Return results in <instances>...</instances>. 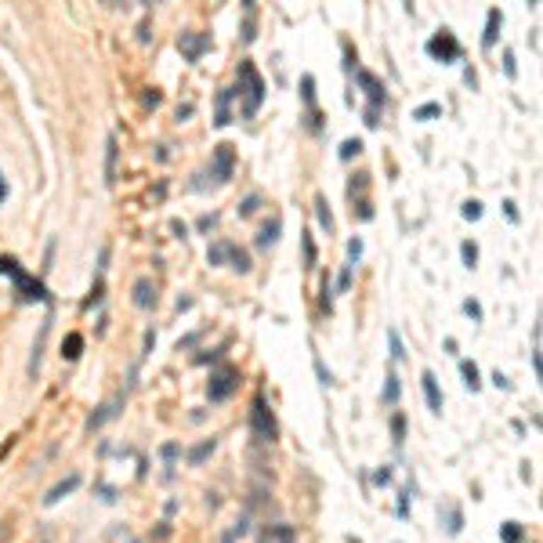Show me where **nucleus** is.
Instances as JSON below:
<instances>
[{"mask_svg":"<svg viewBox=\"0 0 543 543\" xmlns=\"http://www.w3.org/2000/svg\"><path fill=\"white\" fill-rule=\"evenodd\" d=\"M0 275H8L11 282H15V294H18V301H51V294H47V286L37 279V275H29V272H22V265L15 261V258H8V253H0Z\"/></svg>","mask_w":543,"mask_h":543,"instance_id":"f257e3e1","label":"nucleus"},{"mask_svg":"<svg viewBox=\"0 0 543 543\" xmlns=\"http://www.w3.org/2000/svg\"><path fill=\"white\" fill-rule=\"evenodd\" d=\"M250 435H253V442H261V445H272L279 438V424H275V413H272L265 391H258L253 402H250Z\"/></svg>","mask_w":543,"mask_h":543,"instance_id":"f03ea898","label":"nucleus"},{"mask_svg":"<svg viewBox=\"0 0 543 543\" xmlns=\"http://www.w3.org/2000/svg\"><path fill=\"white\" fill-rule=\"evenodd\" d=\"M239 80H243V91H246V105H243V116H258L261 102H265V80L261 73L253 69V62H239Z\"/></svg>","mask_w":543,"mask_h":543,"instance_id":"7ed1b4c3","label":"nucleus"},{"mask_svg":"<svg viewBox=\"0 0 543 543\" xmlns=\"http://www.w3.org/2000/svg\"><path fill=\"white\" fill-rule=\"evenodd\" d=\"M239 370L236 366H221V370H214L210 373V384H207V399L210 402H225V399H232L236 395V388H239Z\"/></svg>","mask_w":543,"mask_h":543,"instance_id":"20e7f679","label":"nucleus"},{"mask_svg":"<svg viewBox=\"0 0 543 543\" xmlns=\"http://www.w3.org/2000/svg\"><path fill=\"white\" fill-rule=\"evenodd\" d=\"M428 55L435 58V62H457L460 58V44H457V37L450 33V29H442V33H435L431 40H428Z\"/></svg>","mask_w":543,"mask_h":543,"instance_id":"39448f33","label":"nucleus"},{"mask_svg":"<svg viewBox=\"0 0 543 543\" xmlns=\"http://www.w3.org/2000/svg\"><path fill=\"white\" fill-rule=\"evenodd\" d=\"M232 171H236V149L225 142V145H217L214 156H210V174H214L217 185H225L232 178Z\"/></svg>","mask_w":543,"mask_h":543,"instance_id":"423d86ee","label":"nucleus"},{"mask_svg":"<svg viewBox=\"0 0 543 543\" xmlns=\"http://www.w3.org/2000/svg\"><path fill=\"white\" fill-rule=\"evenodd\" d=\"M178 51L185 55V62H200L203 51H210V37L207 33H181L178 37Z\"/></svg>","mask_w":543,"mask_h":543,"instance_id":"0eeeda50","label":"nucleus"},{"mask_svg":"<svg viewBox=\"0 0 543 543\" xmlns=\"http://www.w3.org/2000/svg\"><path fill=\"white\" fill-rule=\"evenodd\" d=\"M123 402H127V395H116V399H109V402H102L98 409L87 417V431H98L102 424H109L113 417H120V409H123Z\"/></svg>","mask_w":543,"mask_h":543,"instance_id":"6e6552de","label":"nucleus"},{"mask_svg":"<svg viewBox=\"0 0 543 543\" xmlns=\"http://www.w3.org/2000/svg\"><path fill=\"white\" fill-rule=\"evenodd\" d=\"M359 84H362V91H366V98H370V109L373 113H380V105L388 102V91H384V84H380L370 69H359Z\"/></svg>","mask_w":543,"mask_h":543,"instance_id":"1a4fd4ad","label":"nucleus"},{"mask_svg":"<svg viewBox=\"0 0 543 543\" xmlns=\"http://www.w3.org/2000/svg\"><path fill=\"white\" fill-rule=\"evenodd\" d=\"M261 543H297V529L286 525V522L265 525V529H261Z\"/></svg>","mask_w":543,"mask_h":543,"instance_id":"9d476101","label":"nucleus"},{"mask_svg":"<svg viewBox=\"0 0 543 543\" xmlns=\"http://www.w3.org/2000/svg\"><path fill=\"white\" fill-rule=\"evenodd\" d=\"M80 482H84V478H80L76 471H73V474H66V478H62L58 486H51V489H47V496H44V507H55V503H58L62 496H69V493H73V489H76Z\"/></svg>","mask_w":543,"mask_h":543,"instance_id":"9b49d317","label":"nucleus"},{"mask_svg":"<svg viewBox=\"0 0 543 543\" xmlns=\"http://www.w3.org/2000/svg\"><path fill=\"white\" fill-rule=\"evenodd\" d=\"M421 384H424V399H428V409L431 413H442V391H438V377L431 370L421 373Z\"/></svg>","mask_w":543,"mask_h":543,"instance_id":"f8f14e48","label":"nucleus"},{"mask_svg":"<svg viewBox=\"0 0 543 543\" xmlns=\"http://www.w3.org/2000/svg\"><path fill=\"white\" fill-rule=\"evenodd\" d=\"M47 333H51V315L44 319V326H40V337H37V344H33V355H29V377L37 380V373H40V359H44V344H47Z\"/></svg>","mask_w":543,"mask_h":543,"instance_id":"ddd939ff","label":"nucleus"},{"mask_svg":"<svg viewBox=\"0 0 543 543\" xmlns=\"http://www.w3.org/2000/svg\"><path fill=\"white\" fill-rule=\"evenodd\" d=\"M229 105H232V87H221L217 91V116H214L217 127H229L232 123V109Z\"/></svg>","mask_w":543,"mask_h":543,"instance_id":"4468645a","label":"nucleus"},{"mask_svg":"<svg viewBox=\"0 0 543 543\" xmlns=\"http://www.w3.org/2000/svg\"><path fill=\"white\" fill-rule=\"evenodd\" d=\"M500 25H503V15H500V8H489V15H486V33H482V47H486V51L496 44V33H500Z\"/></svg>","mask_w":543,"mask_h":543,"instance_id":"2eb2a0df","label":"nucleus"},{"mask_svg":"<svg viewBox=\"0 0 543 543\" xmlns=\"http://www.w3.org/2000/svg\"><path fill=\"white\" fill-rule=\"evenodd\" d=\"M138 308H152L156 304V286H152V279H138L135 282V297H131Z\"/></svg>","mask_w":543,"mask_h":543,"instance_id":"dca6fc26","label":"nucleus"},{"mask_svg":"<svg viewBox=\"0 0 543 543\" xmlns=\"http://www.w3.org/2000/svg\"><path fill=\"white\" fill-rule=\"evenodd\" d=\"M80 355H84V337H80V333H69L66 341H62V359L76 362Z\"/></svg>","mask_w":543,"mask_h":543,"instance_id":"f3484780","label":"nucleus"},{"mask_svg":"<svg viewBox=\"0 0 543 543\" xmlns=\"http://www.w3.org/2000/svg\"><path fill=\"white\" fill-rule=\"evenodd\" d=\"M279 232H282V221H279V217H272L268 225H265V229L258 232V246H261V250H268V246H272V243L279 239Z\"/></svg>","mask_w":543,"mask_h":543,"instance_id":"a211bd4d","label":"nucleus"},{"mask_svg":"<svg viewBox=\"0 0 543 543\" xmlns=\"http://www.w3.org/2000/svg\"><path fill=\"white\" fill-rule=\"evenodd\" d=\"M214 450H217V438H203V442L196 445V450H188V464H193V467H196V464H203V460H207Z\"/></svg>","mask_w":543,"mask_h":543,"instance_id":"6ab92c4d","label":"nucleus"},{"mask_svg":"<svg viewBox=\"0 0 543 543\" xmlns=\"http://www.w3.org/2000/svg\"><path fill=\"white\" fill-rule=\"evenodd\" d=\"M460 373H464V384H467L471 391L482 388V373H478V366H474L471 359H464V362H460Z\"/></svg>","mask_w":543,"mask_h":543,"instance_id":"aec40b11","label":"nucleus"},{"mask_svg":"<svg viewBox=\"0 0 543 543\" xmlns=\"http://www.w3.org/2000/svg\"><path fill=\"white\" fill-rule=\"evenodd\" d=\"M116 181V138L109 135V142H105V185H113Z\"/></svg>","mask_w":543,"mask_h":543,"instance_id":"412c9836","label":"nucleus"},{"mask_svg":"<svg viewBox=\"0 0 543 543\" xmlns=\"http://www.w3.org/2000/svg\"><path fill=\"white\" fill-rule=\"evenodd\" d=\"M315 217H319V225H323L326 232H333V214H330L326 196H315Z\"/></svg>","mask_w":543,"mask_h":543,"instance_id":"4be33fe9","label":"nucleus"},{"mask_svg":"<svg viewBox=\"0 0 543 543\" xmlns=\"http://www.w3.org/2000/svg\"><path fill=\"white\" fill-rule=\"evenodd\" d=\"M229 261H232V268H236V272H250V253H246V250H239L236 243L229 246Z\"/></svg>","mask_w":543,"mask_h":543,"instance_id":"5701e85b","label":"nucleus"},{"mask_svg":"<svg viewBox=\"0 0 543 543\" xmlns=\"http://www.w3.org/2000/svg\"><path fill=\"white\" fill-rule=\"evenodd\" d=\"M229 246H232V243H214V246L207 250V265H225V261H229Z\"/></svg>","mask_w":543,"mask_h":543,"instance_id":"b1692460","label":"nucleus"},{"mask_svg":"<svg viewBox=\"0 0 543 543\" xmlns=\"http://www.w3.org/2000/svg\"><path fill=\"white\" fill-rule=\"evenodd\" d=\"M522 536H525V532H522L518 522H503V525H500V539H503V543H522Z\"/></svg>","mask_w":543,"mask_h":543,"instance_id":"393cba45","label":"nucleus"},{"mask_svg":"<svg viewBox=\"0 0 543 543\" xmlns=\"http://www.w3.org/2000/svg\"><path fill=\"white\" fill-rule=\"evenodd\" d=\"M384 380H388V384H384V402H388V406H395V402H399V395H402V384H399V377H395V373H388Z\"/></svg>","mask_w":543,"mask_h":543,"instance_id":"a878e982","label":"nucleus"},{"mask_svg":"<svg viewBox=\"0 0 543 543\" xmlns=\"http://www.w3.org/2000/svg\"><path fill=\"white\" fill-rule=\"evenodd\" d=\"M359 152H362V142H359V138H348V142H341V152H337V156H341V159H355Z\"/></svg>","mask_w":543,"mask_h":543,"instance_id":"bb28decb","label":"nucleus"},{"mask_svg":"<svg viewBox=\"0 0 543 543\" xmlns=\"http://www.w3.org/2000/svg\"><path fill=\"white\" fill-rule=\"evenodd\" d=\"M460 258H464V265H467V268H474V265H478V246H474L471 239H464V243H460Z\"/></svg>","mask_w":543,"mask_h":543,"instance_id":"cd10ccee","label":"nucleus"},{"mask_svg":"<svg viewBox=\"0 0 543 543\" xmlns=\"http://www.w3.org/2000/svg\"><path fill=\"white\" fill-rule=\"evenodd\" d=\"M435 116H442V105L438 102H428V105H421L417 113H413V120H435Z\"/></svg>","mask_w":543,"mask_h":543,"instance_id":"c85d7f7f","label":"nucleus"},{"mask_svg":"<svg viewBox=\"0 0 543 543\" xmlns=\"http://www.w3.org/2000/svg\"><path fill=\"white\" fill-rule=\"evenodd\" d=\"M391 438H395V445H402V438H406V417H402V413L391 417Z\"/></svg>","mask_w":543,"mask_h":543,"instance_id":"c756f323","label":"nucleus"},{"mask_svg":"<svg viewBox=\"0 0 543 543\" xmlns=\"http://www.w3.org/2000/svg\"><path fill=\"white\" fill-rule=\"evenodd\" d=\"M467 221H478V217H482V203H478V200H467L464 203V210H460Z\"/></svg>","mask_w":543,"mask_h":543,"instance_id":"7c9ffc66","label":"nucleus"},{"mask_svg":"<svg viewBox=\"0 0 543 543\" xmlns=\"http://www.w3.org/2000/svg\"><path fill=\"white\" fill-rule=\"evenodd\" d=\"M258 203H261V196H258V193L246 196V200H243V207H239V217H250L253 210H258Z\"/></svg>","mask_w":543,"mask_h":543,"instance_id":"2f4dec72","label":"nucleus"},{"mask_svg":"<svg viewBox=\"0 0 543 543\" xmlns=\"http://www.w3.org/2000/svg\"><path fill=\"white\" fill-rule=\"evenodd\" d=\"M388 341H391V359H395V362H402V359H406V351H402V341H399V333L391 330V333H388Z\"/></svg>","mask_w":543,"mask_h":543,"instance_id":"473e14b6","label":"nucleus"},{"mask_svg":"<svg viewBox=\"0 0 543 543\" xmlns=\"http://www.w3.org/2000/svg\"><path fill=\"white\" fill-rule=\"evenodd\" d=\"M301 94H304V102H308V105L315 102V80H311V76L301 80Z\"/></svg>","mask_w":543,"mask_h":543,"instance_id":"72a5a7b5","label":"nucleus"},{"mask_svg":"<svg viewBox=\"0 0 543 543\" xmlns=\"http://www.w3.org/2000/svg\"><path fill=\"white\" fill-rule=\"evenodd\" d=\"M304 268H315V243H311V236H304Z\"/></svg>","mask_w":543,"mask_h":543,"instance_id":"f704fd0d","label":"nucleus"},{"mask_svg":"<svg viewBox=\"0 0 543 543\" xmlns=\"http://www.w3.org/2000/svg\"><path fill=\"white\" fill-rule=\"evenodd\" d=\"M348 258H351V265L362 258V239H351V243H348Z\"/></svg>","mask_w":543,"mask_h":543,"instance_id":"c9c22d12","label":"nucleus"},{"mask_svg":"<svg viewBox=\"0 0 543 543\" xmlns=\"http://www.w3.org/2000/svg\"><path fill=\"white\" fill-rule=\"evenodd\" d=\"M503 73H507L510 80H515V76H518V69H515V55H510V51L503 55Z\"/></svg>","mask_w":543,"mask_h":543,"instance_id":"e433bc0d","label":"nucleus"},{"mask_svg":"<svg viewBox=\"0 0 543 543\" xmlns=\"http://www.w3.org/2000/svg\"><path fill=\"white\" fill-rule=\"evenodd\" d=\"M464 311L474 319V323H478V319H482V304H478V301H464Z\"/></svg>","mask_w":543,"mask_h":543,"instance_id":"4c0bfd02","label":"nucleus"},{"mask_svg":"<svg viewBox=\"0 0 543 543\" xmlns=\"http://www.w3.org/2000/svg\"><path fill=\"white\" fill-rule=\"evenodd\" d=\"M351 268H355V265H348V268H344V272L337 275V290H341V294L348 290V282H351Z\"/></svg>","mask_w":543,"mask_h":543,"instance_id":"58836bf2","label":"nucleus"},{"mask_svg":"<svg viewBox=\"0 0 543 543\" xmlns=\"http://www.w3.org/2000/svg\"><path fill=\"white\" fill-rule=\"evenodd\" d=\"M532 373H536V380L543 377V359H539V344L532 348Z\"/></svg>","mask_w":543,"mask_h":543,"instance_id":"ea45409f","label":"nucleus"},{"mask_svg":"<svg viewBox=\"0 0 543 543\" xmlns=\"http://www.w3.org/2000/svg\"><path fill=\"white\" fill-rule=\"evenodd\" d=\"M493 384H496V388H503V391H510V380H507V377H503L500 370L493 373Z\"/></svg>","mask_w":543,"mask_h":543,"instance_id":"a19ab883","label":"nucleus"},{"mask_svg":"<svg viewBox=\"0 0 543 543\" xmlns=\"http://www.w3.org/2000/svg\"><path fill=\"white\" fill-rule=\"evenodd\" d=\"M159 453H164V460H174V457H178L181 450H178V445H174V442H167V445H164V450H159Z\"/></svg>","mask_w":543,"mask_h":543,"instance_id":"79ce46f5","label":"nucleus"},{"mask_svg":"<svg viewBox=\"0 0 543 543\" xmlns=\"http://www.w3.org/2000/svg\"><path fill=\"white\" fill-rule=\"evenodd\" d=\"M373 482H380V486H388V482H391V471H388V467H384V471H377V474H373Z\"/></svg>","mask_w":543,"mask_h":543,"instance_id":"37998d69","label":"nucleus"},{"mask_svg":"<svg viewBox=\"0 0 543 543\" xmlns=\"http://www.w3.org/2000/svg\"><path fill=\"white\" fill-rule=\"evenodd\" d=\"M503 210H507V217H510V221H518V207H515V203H510V200L503 203Z\"/></svg>","mask_w":543,"mask_h":543,"instance_id":"c03bdc74","label":"nucleus"},{"mask_svg":"<svg viewBox=\"0 0 543 543\" xmlns=\"http://www.w3.org/2000/svg\"><path fill=\"white\" fill-rule=\"evenodd\" d=\"M145 105H152V109L159 105V94H156V91H149V94H145Z\"/></svg>","mask_w":543,"mask_h":543,"instance_id":"a18cd8bd","label":"nucleus"},{"mask_svg":"<svg viewBox=\"0 0 543 543\" xmlns=\"http://www.w3.org/2000/svg\"><path fill=\"white\" fill-rule=\"evenodd\" d=\"M8 536H11V525H8V522H0V543H4Z\"/></svg>","mask_w":543,"mask_h":543,"instance_id":"49530a36","label":"nucleus"},{"mask_svg":"<svg viewBox=\"0 0 543 543\" xmlns=\"http://www.w3.org/2000/svg\"><path fill=\"white\" fill-rule=\"evenodd\" d=\"M8 200V181H4V174H0V203Z\"/></svg>","mask_w":543,"mask_h":543,"instance_id":"de8ad7c7","label":"nucleus"},{"mask_svg":"<svg viewBox=\"0 0 543 543\" xmlns=\"http://www.w3.org/2000/svg\"><path fill=\"white\" fill-rule=\"evenodd\" d=\"M221 543H236V536H232V532H225V536H221Z\"/></svg>","mask_w":543,"mask_h":543,"instance_id":"09e8293b","label":"nucleus"},{"mask_svg":"<svg viewBox=\"0 0 543 543\" xmlns=\"http://www.w3.org/2000/svg\"><path fill=\"white\" fill-rule=\"evenodd\" d=\"M348 543H362V539H355V536H351V539H348Z\"/></svg>","mask_w":543,"mask_h":543,"instance_id":"8fccbe9b","label":"nucleus"}]
</instances>
